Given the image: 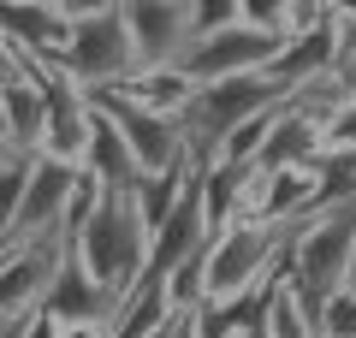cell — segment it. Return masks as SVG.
<instances>
[{
	"label": "cell",
	"instance_id": "27",
	"mask_svg": "<svg viewBox=\"0 0 356 338\" xmlns=\"http://www.w3.org/2000/svg\"><path fill=\"white\" fill-rule=\"evenodd\" d=\"M24 321H30V314H13V321H0V338H24Z\"/></svg>",
	"mask_w": 356,
	"mask_h": 338
},
{
	"label": "cell",
	"instance_id": "24",
	"mask_svg": "<svg viewBox=\"0 0 356 338\" xmlns=\"http://www.w3.org/2000/svg\"><path fill=\"white\" fill-rule=\"evenodd\" d=\"M24 72H36V65H30L24 54L13 48V42L0 36V89H6V83H18V77H24Z\"/></svg>",
	"mask_w": 356,
	"mask_h": 338
},
{
	"label": "cell",
	"instance_id": "29",
	"mask_svg": "<svg viewBox=\"0 0 356 338\" xmlns=\"http://www.w3.org/2000/svg\"><path fill=\"white\" fill-rule=\"evenodd\" d=\"M13 154H18V149H13V143H6V137H0V166H6V161H13Z\"/></svg>",
	"mask_w": 356,
	"mask_h": 338
},
{
	"label": "cell",
	"instance_id": "4",
	"mask_svg": "<svg viewBox=\"0 0 356 338\" xmlns=\"http://www.w3.org/2000/svg\"><path fill=\"white\" fill-rule=\"evenodd\" d=\"M42 72V65H36ZM54 72L72 77L77 89H113L137 72V54H131V36L119 24V13H95V18H72L65 24V42H60V60Z\"/></svg>",
	"mask_w": 356,
	"mask_h": 338
},
{
	"label": "cell",
	"instance_id": "8",
	"mask_svg": "<svg viewBox=\"0 0 356 338\" xmlns=\"http://www.w3.org/2000/svg\"><path fill=\"white\" fill-rule=\"evenodd\" d=\"M119 24L131 36V54L143 65H172L191 42V6L184 0H119Z\"/></svg>",
	"mask_w": 356,
	"mask_h": 338
},
{
	"label": "cell",
	"instance_id": "22",
	"mask_svg": "<svg viewBox=\"0 0 356 338\" xmlns=\"http://www.w3.org/2000/svg\"><path fill=\"white\" fill-rule=\"evenodd\" d=\"M184 6H191V36H214L238 24V0H184Z\"/></svg>",
	"mask_w": 356,
	"mask_h": 338
},
{
	"label": "cell",
	"instance_id": "12",
	"mask_svg": "<svg viewBox=\"0 0 356 338\" xmlns=\"http://www.w3.org/2000/svg\"><path fill=\"white\" fill-rule=\"evenodd\" d=\"M321 149H327V131H321L309 113H297L291 101H280L261 149H255V172H297V166H309Z\"/></svg>",
	"mask_w": 356,
	"mask_h": 338
},
{
	"label": "cell",
	"instance_id": "1",
	"mask_svg": "<svg viewBox=\"0 0 356 338\" xmlns=\"http://www.w3.org/2000/svg\"><path fill=\"white\" fill-rule=\"evenodd\" d=\"M72 250L83 261V273L102 291H113V297H125L149 273V232H143L137 208H131V190H95Z\"/></svg>",
	"mask_w": 356,
	"mask_h": 338
},
{
	"label": "cell",
	"instance_id": "23",
	"mask_svg": "<svg viewBox=\"0 0 356 338\" xmlns=\"http://www.w3.org/2000/svg\"><path fill=\"white\" fill-rule=\"evenodd\" d=\"M327 149H356V95L344 101L339 113H332V125H327Z\"/></svg>",
	"mask_w": 356,
	"mask_h": 338
},
{
	"label": "cell",
	"instance_id": "11",
	"mask_svg": "<svg viewBox=\"0 0 356 338\" xmlns=\"http://www.w3.org/2000/svg\"><path fill=\"white\" fill-rule=\"evenodd\" d=\"M332 54H339V18H321V24H309V30L280 42V54L267 60V77L291 95V89H303V83L332 72Z\"/></svg>",
	"mask_w": 356,
	"mask_h": 338
},
{
	"label": "cell",
	"instance_id": "5",
	"mask_svg": "<svg viewBox=\"0 0 356 338\" xmlns=\"http://www.w3.org/2000/svg\"><path fill=\"white\" fill-rule=\"evenodd\" d=\"M89 107L102 113L119 137H125L131 161H137V178H143V172H166V166H178V161H191V154H184V137H178V119H166V113L137 107V101L119 95V89H89Z\"/></svg>",
	"mask_w": 356,
	"mask_h": 338
},
{
	"label": "cell",
	"instance_id": "32",
	"mask_svg": "<svg viewBox=\"0 0 356 338\" xmlns=\"http://www.w3.org/2000/svg\"><path fill=\"white\" fill-rule=\"evenodd\" d=\"M24 6H54V0H24Z\"/></svg>",
	"mask_w": 356,
	"mask_h": 338
},
{
	"label": "cell",
	"instance_id": "2",
	"mask_svg": "<svg viewBox=\"0 0 356 338\" xmlns=\"http://www.w3.org/2000/svg\"><path fill=\"white\" fill-rule=\"evenodd\" d=\"M285 89L273 83L267 72H250V77H220V83H196V95L184 101V113H178V137H184V154H191L196 172H208V166L220 161V149H226V137L243 125V119H255V113L280 107Z\"/></svg>",
	"mask_w": 356,
	"mask_h": 338
},
{
	"label": "cell",
	"instance_id": "28",
	"mask_svg": "<svg viewBox=\"0 0 356 338\" xmlns=\"http://www.w3.org/2000/svg\"><path fill=\"white\" fill-rule=\"evenodd\" d=\"M166 338H196V332H191V321H184V314H172V326H166Z\"/></svg>",
	"mask_w": 356,
	"mask_h": 338
},
{
	"label": "cell",
	"instance_id": "18",
	"mask_svg": "<svg viewBox=\"0 0 356 338\" xmlns=\"http://www.w3.org/2000/svg\"><path fill=\"white\" fill-rule=\"evenodd\" d=\"M191 178H196V166H191V161H178V166H166V172H143L137 184H131V208H137L143 232H154V225H161L166 214L178 208V196L191 190Z\"/></svg>",
	"mask_w": 356,
	"mask_h": 338
},
{
	"label": "cell",
	"instance_id": "13",
	"mask_svg": "<svg viewBox=\"0 0 356 338\" xmlns=\"http://www.w3.org/2000/svg\"><path fill=\"white\" fill-rule=\"evenodd\" d=\"M202 243H208V220H202V190H196V178H191V190L178 196V208L149 232V273L154 279L172 273V267L184 261V255H196Z\"/></svg>",
	"mask_w": 356,
	"mask_h": 338
},
{
	"label": "cell",
	"instance_id": "21",
	"mask_svg": "<svg viewBox=\"0 0 356 338\" xmlns=\"http://www.w3.org/2000/svg\"><path fill=\"white\" fill-rule=\"evenodd\" d=\"M321 338H356V285L332 291L321 309Z\"/></svg>",
	"mask_w": 356,
	"mask_h": 338
},
{
	"label": "cell",
	"instance_id": "31",
	"mask_svg": "<svg viewBox=\"0 0 356 338\" xmlns=\"http://www.w3.org/2000/svg\"><path fill=\"white\" fill-rule=\"evenodd\" d=\"M0 137H6V107H0Z\"/></svg>",
	"mask_w": 356,
	"mask_h": 338
},
{
	"label": "cell",
	"instance_id": "9",
	"mask_svg": "<svg viewBox=\"0 0 356 338\" xmlns=\"http://www.w3.org/2000/svg\"><path fill=\"white\" fill-rule=\"evenodd\" d=\"M42 149L36 154H54V161H77L89 143V125H95V107H89V95L72 83V77H60L54 65H42Z\"/></svg>",
	"mask_w": 356,
	"mask_h": 338
},
{
	"label": "cell",
	"instance_id": "25",
	"mask_svg": "<svg viewBox=\"0 0 356 338\" xmlns=\"http://www.w3.org/2000/svg\"><path fill=\"white\" fill-rule=\"evenodd\" d=\"M60 6V18L72 24V18H95V13H119V0H54Z\"/></svg>",
	"mask_w": 356,
	"mask_h": 338
},
{
	"label": "cell",
	"instance_id": "6",
	"mask_svg": "<svg viewBox=\"0 0 356 338\" xmlns=\"http://www.w3.org/2000/svg\"><path fill=\"white\" fill-rule=\"evenodd\" d=\"M285 36H267V30H250V24H226L214 36H191L184 54H178V72L191 83H220V77H250V72H267V60L280 54Z\"/></svg>",
	"mask_w": 356,
	"mask_h": 338
},
{
	"label": "cell",
	"instance_id": "30",
	"mask_svg": "<svg viewBox=\"0 0 356 338\" xmlns=\"http://www.w3.org/2000/svg\"><path fill=\"white\" fill-rule=\"evenodd\" d=\"M350 285H356V243H350Z\"/></svg>",
	"mask_w": 356,
	"mask_h": 338
},
{
	"label": "cell",
	"instance_id": "14",
	"mask_svg": "<svg viewBox=\"0 0 356 338\" xmlns=\"http://www.w3.org/2000/svg\"><path fill=\"white\" fill-rule=\"evenodd\" d=\"M0 36L13 42L30 65H54L65 42L60 6H24V0H0Z\"/></svg>",
	"mask_w": 356,
	"mask_h": 338
},
{
	"label": "cell",
	"instance_id": "20",
	"mask_svg": "<svg viewBox=\"0 0 356 338\" xmlns=\"http://www.w3.org/2000/svg\"><path fill=\"white\" fill-rule=\"evenodd\" d=\"M238 24L267 30V36H285V24H291V0H238Z\"/></svg>",
	"mask_w": 356,
	"mask_h": 338
},
{
	"label": "cell",
	"instance_id": "17",
	"mask_svg": "<svg viewBox=\"0 0 356 338\" xmlns=\"http://www.w3.org/2000/svg\"><path fill=\"white\" fill-rule=\"evenodd\" d=\"M0 107H6V143L18 154H36L42 149V77L24 72L18 83L0 89Z\"/></svg>",
	"mask_w": 356,
	"mask_h": 338
},
{
	"label": "cell",
	"instance_id": "19",
	"mask_svg": "<svg viewBox=\"0 0 356 338\" xmlns=\"http://www.w3.org/2000/svg\"><path fill=\"white\" fill-rule=\"evenodd\" d=\"M267 338H315V326L285 291V279H273V297H267Z\"/></svg>",
	"mask_w": 356,
	"mask_h": 338
},
{
	"label": "cell",
	"instance_id": "16",
	"mask_svg": "<svg viewBox=\"0 0 356 338\" xmlns=\"http://www.w3.org/2000/svg\"><path fill=\"white\" fill-rule=\"evenodd\" d=\"M119 95H131L137 107H149V113H166V119H178L184 113V101L196 95V83L178 65H143V72H131L125 83H113Z\"/></svg>",
	"mask_w": 356,
	"mask_h": 338
},
{
	"label": "cell",
	"instance_id": "26",
	"mask_svg": "<svg viewBox=\"0 0 356 338\" xmlns=\"http://www.w3.org/2000/svg\"><path fill=\"white\" fill-rule=\"evenodd\" d=\"M24 338H60V321H54V314H30V321H24Z\"/></svg>",
	"mask_w": 356,
	"mask_h": 338
},
{
	"label": "cell",
	"instance_id": "3",
	"mask_svg": "<svg viewBox=\"0 0 356 338\" xmlns=\"http://www.w3.org/2000/svg\"><path fill=\"white\" fill-rule=\"evenodd\" d=\"M297 225H255L232 220L220 238H208V297L202 303H232L243 291H255L261 279L285 273V243Z\"/></svg>",
	"mask_w": 356,
	"mask_h": 338
},
{
	"label": "cell",
	"instance_id": "15",
	"mask_svg": "<svg viewBox=\"0 0 356 338\" xmlns=\"http://www.w3.org/2000/svg\"><path fill=\"white\" fill-rule=\"evenodd\" d=\"M77 166H83V178L95 190H131L137 184V161H131L125 137L107 125L102 113H95V125H89V143H83V154H77Z\"/></svg>",
	"mask_w": 356,
	"mask_h": 338
},
{
	"label": "cell",
	"instance_id": "10",
	"mask_svg": "<svg viewBox=\"0 0 356 338\" xmlns=\"http://www.w3.org/2000/svg\"><path fill=\"white\" fill-rule=\"evenodd\" d=\"M72 238H77V232H65V250H60V267H54L48 297H42V314H54L60 326H107V321L119 314V303H125V297L102 291L95 279L83 273V261H77Z\"/></svg>",
	"mask_w": 356,
	"mask_h": 338
},
{
	"label": "cell",
	"instance_id": "7",
	"mask_svg": "<svg viewBox=\"0 0 356 338\" xmlns=\"http://www.w3.org/2000/svg\"><path fill=\"white\" fill-rule=\"evenodd\" d=\"M83 190V166L77 161H54V154H30V178H24V196H18V214H13V232L0 250H13L24 238H48L54 225L65 220L72 196Z\"/></svg>",
	"mask_w": 356,
	"mask_h": 338
}]
</instances>
